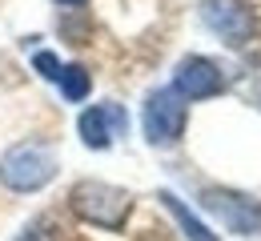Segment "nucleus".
Returning <instances> with one entry per match:
<instances>
[{
	"label": "nucleus",
	"mask_w": 261,
	"mask_h": 241,
	"mask_svg": "<svg viewBox=\"0 0 261 241\" xmlns=\"http://www.w3.org/2000/svg\"><path fill=\"white\" fill-rule=\"evenodd\" d=\"M61 169L57 153L40 141H24V145H12L4 157H0V185L12 189V193H40Z\"/></svg>",
	"instance_id": "1"
},
{
	"label": "nucleus",
	"mask_w": 261,
	"mask_h": 241,
	"mask_svg": "<svg viewBox=\"0 0 261 241\" xmlns=\"http://www.w3.org/2000/svg\"><path fill=\"white\" fill-rule=\"evenodd\" d=\"M68 201H72V213L81 221L100 225V229H117L133 209V197L121 185H109V181H76Z\"/></svg>",
	"instance_id": "2"
},
{
	"label": "nucleus",
	"mask_w": 261,
	"mask_h": 241,
	"mask_svg": "<svg viewBox=\"0 0 261 241\" xmlns=\"http://www.w3.org/2000/svg\"><path fill=\"white\" fill-rule=\"evenodd\" d=\"M141 129L153 149H169L185 133V101L173 89H153L141 109Z\"/></svg>",
	"instance_id": "3"
},
{
	"label": "nucleus",
	"mask_w": 261,
	"mask_h": 241,
	"mask_svg": "<svg viewBox=\"0 0 261 241\" xmlns=\"http://www.w3.org/2000/svg\"><path fill=\"white\" fill-rule=\"evenodd\" d=\"M201 205L209 209L229 233L237 237H257L261 233V201L249 193H237V189H205L201 193Z\"/></svg>",
	"instance_id": "4"
},
{
	"label": "nucleus",
	"mask_w": 261,
	"mask_h": 241,
	"mask_svg": "<svg viewBox=\"0 0 261 241\" xmlns=\"http://www.w3.org/2000/svg\"><path fill=\"white\" fill-rule=\"evenodd\" d=\"M201 24L213 36H221L229 48H241L253 40V12L241 4V0H201Z\"/></svg>",
	"instance_id": "5"
},
{
	"label": "nucleus",
	"mask_w": 261,
	"mask_h": 241,
	"mask_svg": "<svg viewBox=\"0 0 261 241\" xmlns=\"http://www.w3.org/2000/svg\"><path fill=\"white\" fill-rule=\"evenodd\" d=\"M169 89H173L181 101H205V97H217V93L225 89V72H221L217 61H209V57H185V61H177Z\"/></svg>",
	"instance_id": "6"
},
{
	"label": "nucleus",
	"mask_w": 261,
	"mask_h": 241,
	"mask_svg": "<svg viewBox=\"0 0 261 241\" xmlns=\"http://www.w3.org/2000/svg\"><path fill=\"white\" fill-rule=\"evenodd\" d=\"M125 109L121 104H93V109H85L81 117H76V133H81V141L89 145V149H109L117 137H125Z\"/></svg>",
	"instance_id": "7"
},
{
	"label": "nucleus",
	"mask_w": 261,
	"mask_h": 241,
	"mask_svg": "<svg viewBox=\"0 0 261 241\" xmlns=\"http://www.w3.org/2000/svg\"><path fill=\"white\" fill-rule=\"evenodd\" d=\"M157 197L165 201V209L173 213V221L181 225V233H185L189 241H217V233H213V229H209V225H205V221H201V217H197V213H193L189 205H185V201H181L177 193H169V189H161Z\"/></svg>",
	"instance_id": "8"
},
{
	"label": "nucleus",
	"mask_w": 261,
	"mask_h": 241,
	"mask_svg": "<svg viewBox=\"0 0 261 241\" xmlns=\"http://www.w3.org/2000/svg\"><path fill=\"white\" fill-rule=\"evenodd\" d=\"M57 89L65 93L68 101H85L89 89H93V76L81 69V65H65V69H61V81H57Z\"/></svg>",
	"instance_id": "9"
},
{
	"label": "nucleus",
	"mask_w": 261,
	"mask_h": 241,
	"mask_svg": "<svg viewBox=\"0 0 261 241\" xmlns=\"http://www.w3.org/2000/svg\"><path fill=\"white\" fill-rule=\"evenodd\" d=\"M16 241H57V221H53V217H33V221L16 233Z\"/></svg>",
	"instance_id": "10"
},
{
	"label": "nucleus",
	"mask_w": 261,
	"mask_h": 241,
	"mask_svg": "<svg viewBox=\"0 0 261 241\" xmlns=\"http://www.w3.org/2000/svg\"><path fill=\"white\" fill-rule=\"evenodd\" d=\"M33 65H36V72H40L44 81H53V85L61 81V69H65V65H61V57H53V52H36Z\"/></svg>",
	"instance_id": "11"
},
{
	"label": "nucleus",
	"mask_w": 261,
	"mask_h": 241,
	"mask_svg": "<svg viewBox=\"0 0 261 241\" xmlns=\"http://www.w3.org/2000/svg\"><path fill=\"white\" fill-rule=\"evenodd\" d=\"M57 4H65V8H72V4H85V0H57Z\"/></svg>",
	"instance_id": "12"
}]
</instances>
